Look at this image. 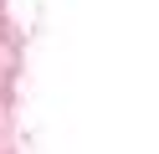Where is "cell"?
Instances as JSON below:
<instances>
[]
</instances>
